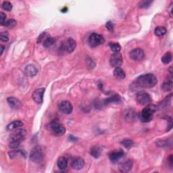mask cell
Here are the masks:
<instances>
[{"mask_svg":"<svg viewBox=\"0 0 173 173\" xmlns=\"http://www.w3.org/2000/svg\"><path fill=\"white\" fill-rule=\"evenodd\" d=\"M158 80L156 77L153 74H142L138 77L135 80V84L140 87L143 88H151L155 86Z\"/></svg>","mask_w":173,"mask_h":173,"instance_id":"6da1fadb","label":"cell"},{"mask_svg":"<svg viewBox=\"0 0 173 173\" xmlns=\"http://www.w3.org/2000/svg\"><path fill=\"white\" fill-rule=\"evenodd\" d=\"M157 108L156 105L149 104L143 109L139 114L140 120L143 123H149L153 119L154 113L156 112Z\"/></svg>","mask_w":173,"mask_h":173,"instance_id":"7a4b0ae2","label":"cell"},{"mask_svg":"<svg viewBox=\"0 0 173 173\" xmlns=\"http://www.w3.org/2000/svg\"><path fill=\"white\" fill-rule=\"evenodd\" d=\"M48 129L50 130L53 135L56 137H59L63 135L66 132L65 127L58 123L57 120H53L48 124Z\"/></svg>","mask_w":173,"mask_h":173,"instance_id":"3957f363","label":"cell"},{"mask_svg":"<svg viewBox=\"0 0 173 173\" xmlns=\"http://www.w3.org/2000/svg\"><path fill=\"white\" fill-rule=\"evenodd\" d=\"M44 158V155H43L42 149L39 146L35 147L31 151L30 153V159L31 160L35 163H40L43 161Z\"/></svg>","mask_w":173,"mask_h":173,"instance_id":"277c9868","label":"cell"},{"mask_svg":"<svg viewBox=\"0 0 173 173\" xmlns=\"http://www.w3.org/2000/svg\"><path fill=\"white\" fill-rule=\"evenodd\" d=\"M104 43L105 39L100 34L92 33L89 37V43L91 47H96Z\"/></svg>","mask_w":173,"mask_h":173,"instance_id":"5b68a950","label":"cell"},{"mask_svg":"<svg viewBox=\"0 0 173 173\" xmlns=\"http://www.w3.org/2000/svg\"><path fill=\"white\" fill-rule=\"evenodd\" d=\"M137 102L141 105H147L151 102L150 95L145 91H139L136 95Z\"/></svg>","mask_w":173,"mask_h":173,"instance_id":"8992f818","label":"cell"},{"mask_svg":"<svg viewBox=\"0 0 173 173\" xmlns=\"http://www.w3.org/2000/svg\"><path fill=\"white\" fill-rule=\"evenodd\" d=\"M27 135L26 131L24 129H19L16 130L10 136V141L20 142L24 139Z\"/></svg>","mask_w":173,"mask_h":173,"instance_id":"52a82bcc","label":"cell"},{"mask_svg":"<svg viewBox=\"0 0 173 173\" xmlns=\"http://www.w3.org/2000/svg\"><path fill=\"white\" fill-rule=\"evenodd\" d=\"M76 46H77V43H76L75 41L72 38H68L62 44V48L66 53H70L74 51Z\"/></svg>","mask_w":173,"mask_h":173,"instance_id":"ba28073f","label":"cell"},{"mask_svg":"<svg viewBox=\"0 0 173 173\" xmlns=\"http://www.w3.org/2000/svg\"><path fill=\"white\" fill-rule=\"evenodd\" d=\"M129 56L134 61H141L145 57L144 51L141 48L133 49L129 53Z\"/></svg>","mask_w":173,"mask_h":173,"instance_id":"9c48e42d","label":"cell"},{"mask_svg":"<svg viewBox=\"0 0 173 173\" xmlns=\"http://www.w3.org/2000/svg\"><path fill=\"white\" fill-rule=\"evenodd\" d=\"M123 57L120 53H114L110 56V63L113 67H120L123 64Z\"/></svg>","mask_w":173,"mask_h":173,"instance_id":"30bf717a","label":"cell"},{"mask_svg":"<svg viewBox=\"0 0 173 173\" xmlns=\"http://www.w3.org/2000/svg\"><path fill=\"white\" fill-rule=\"evenodd\" d=\"M45 89L44 88H39L34 91L32 95V99L38 104H41L43 101V95H44Z\"/></svg>","mask_w":173,"mask_h":173,"instance_id":"8fae6325","label":"cell"},{"mask_svg":"<svg viewBox=\"0 0 173 173\" xmlns=\"http://www.w3.org/2000/svg\"><path fill=\"white\" fill-rule=\"evenodd\" d=\"M124 156V152L123 150H116L112 151L109 153V158L111 162L116 163L119 159L123 158Z\"/></svg>","mask_w":173,"mask_h":173,"instance_id":"7c38bea8","label":"cell"},{"mask_svg":"<svg viewBox=\"0 0 173 173\" xmlns=\"http://www.w3.org/2000/svg\"><path fill=\"white\" fill-rule=\"evenodd\" d=\"M59 109L62 113L65 114H70L72 112L73 107L70 102L63 101L59 104Z\"/></svg>","mask_w":173,"mask_h":173,"instance_id":"4fadbf2b","label":"cell"},{"mask_svg":"<svg viewBox=\"0 0 173 173\" xmlns=\"http://www.w3.org/2000/svg\"><path fill=\"white\" fill-rule=\"evenodd\" d=\"M132 165H133V162L131 159H126V161L122 162L120 164L118 168L119 171L121 172H128L132 169Z\"/></svg>","mask_w":173,"mask_h":173,"instance_id":"5bb4252c","label":"cell"},{"mask_svg":"<svg viewBox=\"0 0 173 173\" xmlns=\"http://www.w3.org/2000/svg\"><path fill=\"white\" fill-rule=\"evenodd\" d=\"M85 166V161L81 158H76L72 159L71 166L74 170H80Z\"/></svg>","mask_w":173,"mask_h":173,"instance_id":"9a60e30c","label":"cell"},{"mask_svg":"<svg viewBox=\"0 0 173 173\" xmlns=\"http://www.w3.org/2000/svg\"><path fill=\"white\" fill-rule=\"evenodd\" d=\"M156 144L158 146V147H162V148L171 147L172 145V139H171V138H168V139H159L157 141Z\"/></svg>","mask_w":173,"mask_h":173,"instance_id":"2e32d148","label":"cell"},{"mask_svg":"<svg viewBox=\"0 0 173 173\" xmlns=\"http://www.w3.org/2000/svg\"><path fill=\"white\" fill-rule=\"evenodd\" d=\"M7 102L10 106L13 109H18L21 106V102L14 97H10L7 99Z\"/></svg>","mask_w":173,"mask_h":173,"instance_id":"e0dca14e","label":"cell"},{"mask_svg":"<svg viewBox=\"0 0 173 173\" xmlns=\"http://www.w3.org/2000/svg\"><path fill=\"white\" fill-rule=\"evenodd\" d=\"M24 73L26 76L30 77H35V75H37L38 73V70L36 67L32 64H29L28 66L25 67L24 69Z\"/></svg>","mask_w":173,"mask_h":173,"instance_id":"ac0fdd59","label":"cell"},{"mask_svg":"<svg viewBox=\"0 0 173 173\" xmlns=\"http://www.w3.org/2000/svg\"><path fill=\"white\" fill-rule=\"evenodd\" d=\"M23 125V123L22 121L14 120L8 124V126H6V130L8 131H13V130L19 128V127H21Z\"/></svg>","mask_w":173,"mask_h":173,"instance_id":"d6986e66","label":"cell"},{"mask_svg":"<svg viewBox=\"0 0 173 173\" xmlns=\"http://www.w3.org/2000/svg\"><path fill=\"white\" fill-rule=\"evenodd\" d=\"M114 76L119 80H123L126 77V74L123 68L120 67H116L114 70Z\"/></svg>","mask_w":173,"mask_h":173,"instance_id":"ffe728a7","label":"cell"},{"mask_svg":"<svg viewBox=\"0 0 173 173\" xmlns=\"http://www.w3.org/2000/svg\"><path fill=\"white\" fill-rule=\"evenodd\" d=\"M57 166L60 170H65L68 166V159L66 157H60L57 162Z\"/></svg>","mask_w":173,"mask_h":173,"instance_id":"44dd1931","label":"cell"},{"mask_svg":"<svg viewBox=\"0 0 173 173\" xmlns=\"http://www.w3.org/2000/svg\"><path fill=\"white\" fill-rule=\"evenodd\" d=\"M162 90L165 92H169L172 89V81L171 79L166 80L162 85Z\"/></svg>","mask_w":173,"mask_h":173,"instance_id":"7402d4cb","label":"cell"},{"mask_svg":"<svg viewBox=\"0 0 173 173\" xmlns=\"http://www.w3.org/2000/svg\"><path fill=\"white\" fill-rule=\"evenodd\" d=\"M119 102H120V96H118V95L116 94L110 97H108L107 99H105L104 102V104H110V103H117Z\"/></svg>","mask_w":173,"mask_h":173,"instance_id":"603a6c76","label":"cell"},{"mask_svg":"<svg viewBox=\"0 0 173 173\" xmlns=\"http://www.w3.org/2000/svg\"><path fill=\"white\" fill-rule=\"evenodd\" d=\"M167 32V30L165 28L164 26H159L156 27L155 29V31H154V33L156 35L157 37H162L164 36V35H166Z\"/></svg>","mask_w":173,"mask_h":173,"instance_id":"cb8c5ba5","label":"cell"},{"mask_svg":"<svg viewBox=\"0 0 173 173\" xmlns=\"http://www.w3.org/2000/svg\"><path fill=\"white\" fill-rule=\"evenodd\" d=\"M90 154L93 158H99L100 155H101V150H100V148L97 147V146H94V147L91 148Z\"/></svg>","mask_w":173,"mask_h":173,"instance_id":"d4e9b609","label":"cell"},{"mask_svg":"<svg viewBox=\"0 0 173 173\" xmlns=\"http://www.w3.org/2000/svg\"><path fill=\"white\" fill-rule=\"evenodd\" d=\"M55 42H56L55 38L51 37H47L44 40V41H43V45L45 47L48 48V47H50L51 45H53Z\"/></svg>","mask_w":173,"mask_h":173,"instance_id":"484cf974","label":"cell"},{"mask_svg":"<svg viewBox=\"0 0 173 173\" xmlns=\"http://www.w3.org/2000/svg\"><path fill=\"white\" fill-rule=\"evenodd\" d=\"M109 46L114 53H118L121 50V46L118 43H110Z\"/></svg>","mask_w":173,"mask_h":173,"instance_id":"4316f807","label":"cell"},{"mask_svg":"<svg viewBox=\"0 0 173 173\" xmlns=\"http://www.w3.org/2000/svg\"><path fill=\"white\" fill-rule=\"evenodd\" d=\"M172 54L170 52H166L162 58V62L165 64H169L172 61Z\"/></svg>","mask_w":173,"mask_h":173,"instance_id":"83f0119b","label":"cell"},{"mask_svg":"<svg viewBox=\"0 0 173 173\" xmlns=\"http://www.w3.org/2000/svg\"><path fill=\"white\" fill-rule=\"evenodd\" d=\"M16 21L14 19H10L5 22V23L2 24V26H4L7 28H12V27L15 26L16 25Z\"/></svg>","mask_w":173,"mask_h":173,"instance_id":"f1b7e54d","label":"cell"},{"mask_svg":"<svg viewBox=\"0 0 173 173\" xmlns=\"http://www.w3.org/2000/svg\"><path fill=\"white\" fill-rule=\"evenodd\" d=\"M121 143L123 145V146H124V147H126V149L129 150L130 148L132 147V145H133V141H132L131 139H125L122 141Z\"/></svg>","mask_w":173,"mask_h":173,"instance_id":"f546056e","label":"cell"},{"mask_svg":"<svg viewBox=\"0 0 173 173\" xmlns=\"http://www.w3.org/2000/svg\"><path fill=\"white\" fill-rule=\"evenodd\" d=\"M152 1H146V0H143V1L140 2L138 4V6H139V8H141V9H143V8H147L151 5V4H152Z\"/></svg>","mask_w":173,"mask_h":173,"instance_id":"4dcf8cb0","label":"cell"},{"mask_svg":"<svg viewBox=\"0 0 173 173\" xmlns=\"http://www.w3.org/2000/svg\"><path fill=\"white\" fill-rule=\"evenodd\" d=\"M9 154L10 156V158L11 157H12V158H13V157H16L18 155L20 156H24V157L26 156V153H25V152H24V151H21V150L11 151Z\"/></svg>","mask_w":173,"mask_h":173,"instance_id":"1f68e13d","label":"cell"},{"mask_svg":"<svg viewBox=\"0 0 173 173\" xmlns=\"http://www.w3.org/2000/svg\"><path fill=\"white\" fill-rule=\"evenodd\" d=\"M2 8L3 10L10 12L12 9V4L10 2L5 1L2 4Z\"/></svg>","mask_w":173,"mask_h":173,"instance_id":"d6a6232c","label":"cell"},{"mask_svg":"<svg viewBox=\"0 0 173 173\" xmlns=\"http://www.w3.org/2000/svg\"><path fill=\"white\" fill-rule=\"evenodd\" d=\"M0 39L3 42H7L9 40V37H8V35L7 32H2L0 34Z\"/></svg>","mask_w":173,"mask_h":173,"instance_id":"836d02e7","label":"cell"},{"mask_svg":"<svg viewBox=\"0 0 173 173\" xmlns=\"http://www.w3.org/2000/svg\"><path fill=\"white\" fill-rule=\"evenodd\" d=\"M46 35H47V33H46L45 32H42L41 34L39 37L37 38V43H41L44 41V40L46 39Z\"/></svg>","mask_w":173,"mask_h":173,"instance_id":"e575fe53","label":"cell"},{"mask_svg":"<svg viewBox=\"0 0 173 173\" xmlns=\"http://www.w3.org/2000/svg\"><path fill=\"white\" fill-rule=\"evenodd\" d=\"M6 17H7V16L5 13L2 12L1 14H0V24H1V25H2V24H4L5 21H6L5 20H6Z\"/></svg>","mask_w":173,"mask_h":173,"instance_id":"d590c367","label":"cell"},{"mask_svg":"<svg viewBox=\"0 0 173 173\" xmlns=\"http://www.w3.org/2000/svg\"><path fill=\"white\" fill-rule=\"evenodd\" d=\"M105 27L110 32H112L114 31V24L111 21H108V23L105 24Z\"/></svg>","mask_w":173,"mask_h":173,"instance_id":"8d00e7d4","label":"cell"},{"mask_svg":"<svg viewBox=\"0 0 173 173\" xmlns=\"http://www.w3.org/2000/svg\"><path fill=\"white\" fill-rule=\"evenodd\" d=\"M168 162H169V164L172 166L173 164V160H172V155H170L168 158Z\"/></svg>","mask_w":173,"mask_h":173,"instance_id":"74e56055","label":"cell"},{"mask_svg":"<svg viewBox=\"0 0 173 173\" xmlns=\"http://www.w3.org/2000/svg\"><path fill=\"white\" fill-rule=\"evenodd\" d=\"M169 10H170L169 12H170V15L172 16V4H170V6Z\"/></svg>","mask_w":173,"mask_h":173,"instance_id":"f35d334b","label":"cell"},{"mask_svg":"<svg viewBox=\"0 0 173 173\" xmlns=\"http://www.w3.org/2000/svg\"><path fill=\"white\" fill-rule=\"evenodd\" d=\"M4 49H5L4 46L2 45H1V55H2V54H3V52H4Z\"/></svg>","mask_w":173,"mask_h":173,"instance_id":"ab89813d","label":"cell"},{"mask_svg":"<svg viewBox=\"0 0 173 173\" xmlns=\"http://www.w3.org/2000/svg\"><path fill=\"white\" fill-rule=\"evenodd\" d=\"M69 138L70 139V140L71 141H75L76 139H77V138H75L72 136V135H70V136L69 137Z\"/></svg>","mask_w":173,"mask_h":173,"instance_id":"60d3db41","label":"cell"},{"mask_svg":"<svg viewBox=\"0 0 173 173\" xmlns=\"http://www.w3.org/2000/svg\"><path fill=\"white\" fill-rule=\"evenodd\" d=\"M68 9H67V8H64V10H67ZM62 12H64L65 11H63V10H62Z\"/></svg>","mask_w":173,"mask_h":173,"instance_id":"b9f144b4","label":"cell"}]
</instances>
